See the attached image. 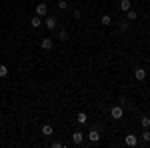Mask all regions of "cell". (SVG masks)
Returning <instances> with one entry per match:
<instances>
[{
	"label": "cell",
	"mask_w": 150,
	"mask_h": 148,
	"mask_svg": "<svg viewBox=\"0 0 150 148\" xmlns=\"http://www.w3.org/2000/svg\"><path fill=\"white\" fill-rule=\"evenodd\" d=\"M134 78L136 80H144L146 78V70L144 68H134Z\"/></svg>",
	"instance_id": "cell-7"
},
{
	"label": "cell",
	"mask_w": 150,
	"mask_h": 148,
	"mask_svg": "<svg viewBox=\"0 0 150 148\" xmlns=\"http://www.w3.org/2000/svg\"><path fill=\"white\" fill-rule=\"evenodd\" d=\"M52 132H54V130H52V126H50V124L42 126V134H44V136H52Z\"/></svg>",
	"instance_id": "cell-10"
},
{
	"label": "cell",
	"mask_w": 150,
	"mask_h": 148,
	"mask_svg": "<svg viewBox=\"0 0 150 148\" xmlns=\"http://www.w3.org/2000/svg\"><path fill=\"white\" fill-rule=\"evenodd\" d=\"M120 10L122 12L130 10V0H122V2H120Z\"/></svg>",
	"instance_id": "cell-12"
},
{
	"label": "cell",
	"mask_w": 150,
	"mask_h": 148,
	"mask_svg": "<svg viewBox=\"0 0 150 148\" xmlns=\"http://www.w3.org/2000/svg\"><path fill=\"white\" fill-rule=\"evenodd\" d=\"M140 126H142V128H150V118H146V116H144V118L140 120Z\"/></svg>",
	"instance_id": "cell-15"
},
{
	"label": "cell",
	"mask_w": 150,
	"mask_h": 148,
	"mask_svg": "<svg viewBox=\"0 0 150 148\" xmlns=\"http://www.w3.org/2000/svg\"><path fill=\"white\" fill-rule=\"evenodd\" d=\"M46 14H48L46 4H38V6H36V16H46Z\"/></svg>",
	"instance_id": "cell-8"
},
{
	"label": "cell",
	"mask_w": 150,
	"mask_h": 148,
	"mask_svg": "<svg viewBox=\"0 0 150 148\" xmlns=\"http://www.w3.org/2000/svg\"><path fill=\"white\" fill-rule=\"evenodd\" d=\"M62 146H64V144H62V142H58V140H56V142H52V148H62Z\"/></svg>",
	"instance_id": "cell-21"
},
{
	"label": "cell",
	"mask_w": 150,
	"mask_h": 148,
	"mask_svg": "<svg viewBox=\"0 0 150 148\" xmlns=\"http://www.w3.org/2000/svg\"><path fill=\"white\" fill-rule=\"evenodd\" d=\"M88 140H90V142H98V140H100V132H98V128H92V130L88 132Z\"/></svg>",
	"instance_id": "cell-4"
},
{
	"label": "cell",
	"mask_w": 150,
	"mask_h": 148,
	"mask_svg": "<svg viewBox=\"0 0 150 148\" xmlns=\"http://www.w3.org/2000/svg\"><path fill=\"white\" fill-rule=\"evenodd\" d=\"M4 76H8V68L4 64H0V78H4Z\"/></svg>",
	"instance_id": "cell-16"
},
{
	"label": "cell",
	"mask_w": 150,
	"mask_h": 148,
	"mask_svg": "<svg viewBox=\"0 0 150 148\" xmlns=\"http://www.w3.org/2000/svg\"><path fill=\"white\" fill-rule=\"evenodd\" d=\"M76 120H78V124H86L88 122V116H86V112H78V116H76Z\"/></svg>",
	"instance_id": "cell-9"
},
{
	"label": "cell",
	"mask_w": 150,
	"mask_h": 148,
	"mask_svg": "<svg viewBox=\"0 0 150 148\" xmlns=\"http://www.w3.org/2000/svg\"><path fill=\"white\" fill-rule=\"evenodd\" d=\"M126 14H128V20H136V16H138L134 10H126Z\"/></svg>",
	"instance_id": "cell-18"
},
{
	"label": "cell",
	"mask_w": 150,
	"mask_h": 148,
	"mask_svg": "<svg viewBox=\"0 0 150 148\" xmlns=\"http://www.w3.org/2000/svg\"><path fill=\"white\" fill-rule=\"evenodd\" d=\"M32 28H38V26H42V20H40V16H32Z\"/></svg>",
	"instance_id": "cell-11"
},
{
	"label": "cell",
	"mask_w": 150,
	"mask_h": 148,
	"mask_svg": "<svg viewBox=\"0 0 150 148\" xmlns=\"http://www.w3.org/2000/svg\"><path fill=\"white\" fill-rule=\"evenodd\" d=\"M124 142H126V146H136L138 144V138H136V134H128L124 138Z\"/></svg>",
	"instance_id": "cell-5"
},
{
	"label": "cell",
	"mask_w": 150,
	"mask_h": 148,
	"mask_svg": "<svg viewBox=\"0 0 150 148\" xmlns=\"http://www.w3.org/2000/svg\"><path fill=\"white\" fill-rule=\"evenodd\" d=\"M142 138H144V142H150V132H148V128H144V134H142Z\"/></svg>",
	"instance_id": "cell-19"
},
{
	"label": "cell",
	"mask_w": 150,
	"mask_h": 148,
	"mask_svg": "<svg viewBox=\"0 0 150 148\" xmlns=\"http://www.w3.org/2000/svg\"><path fill=\"white\" fill-rule=\"evenodd\" d=\"M100 22H102L104 26H108V24H112V18H110L108 14H104V16H102V20H100Z\"/></svg>",
	"instance_id": "cell-14"
},
{
	"label": "cell",
	"mask_w": 150,
	"mask_h": 148,
	"mask_svg": "<svg viewBox=\"0 0 150 148\" xmlns=\"http://www.w3.org/2000/svg\"><path fill=\"white\" fill-rule=\"evenodd\" d=\"M56 6L60 8V10H66V8H68V2H66V0H58Z\"/></svg>",
	"instance_id": "cell-13"
},
{
	"label": "cell",
	"mask_w": 150,
	"mask_h": 148,
	"mask_svg": "<svg viewBox=\"0 0 150 148\" xmlns=\"http://www.w3.org/2000/svg\"><path fill=\"white\" fill-rule=\"evenodd\" d=\"M122 114H124L122 106H112V110H110V116H112L114 120H120V118H122Z\"/></svg>",
	"instance_id": "cell-1"
},
{
	"label": "cell",
	"mask_w": 150,
	"mask_h": 148,
	"mask_svg": "<svg viewBox=\"0 0 150 148\" xmlns=\"http://www.w3.org/2000/svg\"><path fill=\"white\" fill-rule=\"evenodd\" d=\"M40 46H42L44 50H52V46H54V42H52V38H42V42H40Z\"/></svg>",
	"instance_id": "cell-6"
},
{
	"label": "cell",
	"mask_w": 150,
	"mask_h": 148,
	"mask_svg": "<svg viewBox=\"0 0 150 148\" xmlns=\"http://www.w3.org/2000/svg\"><path fill=\"white\" fill-rule=\"evenodd\" d=\"M44 24H46L48 30H54V28H56V24H58V20L54 18V16H48V14H46V20H44Z\"/></svg>",
	"instance_id": "cell-3"
},
{
	"label": "cell",
	"mask_w": 150,
	"mask_h": 148,
	"mask_svg": "<svg viewBox=\"0 0 150 148\" xmlns=\"http://www.w3.org/2000/svg\"><path fill=\"white\" fill-rule=\"evenodd\" d=\"M82 142H84V134H82L80 130H76V132L72 134V144H76V146H80Z\"/></svg>",
	"instance_id": "cell-2"
},
{
	"label": "cell",
	"mask_w": 150,
	"mask_h": 148,
	"mask_svg": "<svg viewBox=\"0 0 150 148\" xmlns=\"http://www.w3.org/2000/svg\"><path fill=\"white\" fill-rule=\"evenodd\" d=\"M120 30H122V32H126V30H128V20L120 22Z\"/></svg>",
	"instance_id": "cell-20"
},
{
	"label": "cell",
	"mask_w": 150,
	"mask_h": 148,
	"mask_svg": "<svg viewBox=\"0 0 150 148\" xmlns=\"http://www.w3.org/2000/svg\"><path fill=\"white\" fill-rule=\"evenodd\" d=\"M58 38H60L62 42H64V40H68V32H66V30H60V32H58Z\"/></svg>",
	"instance_id": "cell-17"
}]
</instances>
